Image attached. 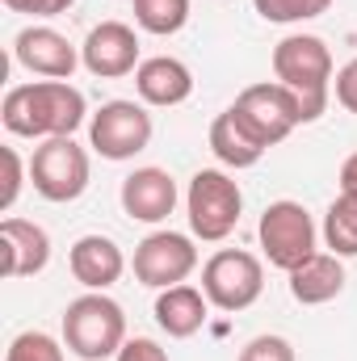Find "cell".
I'll use <instances>...</instances> for the list:
<instances>
[{
	"mask_svg": "<svg viewBox=\"0 0 357 361\" xmlns=\"http://www.w3.org/2000/svg\"><path fill=\"white\" fill-rule=\"evenodd\" d=\"M0 252H4V265L0 273L8 277V281H17V277H34V273L47 269V261H51V235L38 227V223H30V219H4L0 223Z\"/></svg>",
	"mask_w": 357,
	"mask_h": 361,
	"instance_id": "14",
	"label": "cell"
},
{
	"mask_svg": "<svg viewBox=\"0 0 357 361\" xmlns=\"http://www.w3.org/2000/svg\"><path fill=\"white\" fill-rule=\"evenodd\" d=\"M257 240H261L265 261L282 273L298 269L307 257L320 252V248H315V240H320L315 219L307 214L303 202H290V197L265 206V214H261V223H257Z\"/></svg>",
	"mask_w": 357,
	"mask_h": 361,
	"instance_id": "5",
	"label": "cell"
},
{
	"mask_svg": "<svg viewBox=\"0 0 357 361\" xmlns=\"http://www.w3.org/2000/svg\"><path fill=\"white\" fill-rule=\"evenodd\" d=\"M80 63L101 80H122L131 72H139V34L126 21H101L92 25L85 47H80Z\"/></svg>",
	"mask_w": 357,
	"mask_h": 361,
	"instance_id": "11",
	"label": "cell"
},
{
	"mask_svg": "<svg viewBox=\"0 0 357 361\" xmlns=\"http://www.w3.org/2000/svg\"><path fill=\"white\" fill-rule=\"evenodd\" d=\"M265 290V265L244 248H219L202 265V294L219 311H248Z\"/></svg>",
	"mask_w": 357,
	"mask_h": 361,
	"instance_id": "8",
	"label": "cell"
},
{
	"mask_svg": "<svg viewBox=\"0 0 357 361\" xmlns=\"http://www.w3.org/2000/svg\"><path fill=\"white\" fill-rule=\"evenodd\" d=\"M63 349L51 332H17L8 341V353L4 361H63Z\"/></svg>",
	"mask_w": 357,
	"mask_h": 361,
	"instance_id": "23",
	"label": "cell"
},
{
	"mask_svg": "<svg viewBox=\"0 0 357 361\" xmlns=\"http://www.w3.org/2000/svg\"><path fill=\"white\" fill-rule=\"evenodd\" d=\"M152 135V114L139 101H105L89 118V147L101 160H135L139 152H147Z\"/></svg>",
	"mask_w": 357,
	"mask_h": 361,
	"instance_id": "7",
	"label": "cell"
},
{
	"mask_svg": "<svg viewBox=\"0 0 357 361\" xmlns=\"http://www.w3.org/2000/svg\"><path fill=\"white\" fill-rule=\"evenodd\" d=\"M324 244L337 257H357V193H345L324 214Z\"/></svg>",
	"mask_w": 357,
	"mask_h": 361,
	"instance_id": "20",
	"label": "cell"
},
{
	"mask_svg": "<svg viewBox=\"0 0 357 361\" xmlns=\"http://www.w3.org/2000/svg\"><path fill=\"white\" fill-rule=\"evenodd\" d=\"M273 76L277 85L298 97L303 105V122L324 118L328 101H332V51L324 38L315 34H286L273 47Z\"/></svg>",
	"mask_w": 357,
	"mask_h": 361,
	"instance_id": "2",
	"label": "cell"
},
{
	"mask_svg": "<svg viewBox=\"0 0 357 361\" xmlns=\"http://www.w3.org/2000/svg\"><path fill=\"white\" fill-rule=\"evenodd\" d=\"M341 189H345V193H357V152L341 164Z\"/></svg>",
	"mask_w": 357,
	"mask_h": 361,
	"instance_id": "29",
	"label": "cell"
},
{
	"mask_svg": "<svg viewBox=\"0 0 357 361\" xmlns=\"http://www.w3.org/2000/svg\"><path fill=\"white\" fill-rule=\"evenodd\" d=\"M118 197H122V210L135 219V223H164L173 210H177V180L173 173H164V169H135L131 177L122 180V189H118Z\"/></svg>",
	"mask_w": 357,
	"mask_h": 361,
	"instance_id": "13",
	"label": "cell"
},
{
	"mask_svg": "<svg viewBox=\"0 0 357 361\" xmlns=\"http://www.w3.org/2000/svg\"><path fill=\"white\" fill-rule=\"evenodd\" d=\"M13 59L47 80H72V72L80 68V51L68 42V34L51 30V25H25L13 38Z\"/></svg>",
	"mask_w": 357,
	"mask_h": 361,
	"instance_id": "12",
	"label": "cell"
},
{
	"mask_svg": "<svg viewBox=\"0 0 357 361\" xmlns=\"http://www.w3.org/2000/svg\"><path fill=\"white\" fill-rule=\"evenodd\" d=\"M135 92H139L143 105L173 109V105H185L193 97V72H189V63H181L173 55L143 59L139 72H135Z\"/></svg>",
	"mask_w": 357,
	"mask_h": 361,
	"instance_id": "15",
	"label": "cell"
},
{
	"mask_svg": "<svg viewBox=\"0 0 357 361\" xmlns=\"http://www.w3.org/2000/svg\"><path fill=\"white\" fill-rule=\"evenodd\" d=\"M236 361H298V357H294V345H290L286 336L265 332V336H253V341L240 349Z\"/></svg>",
	"mask_w": 357,
	"mask_h": 361,
	"instance_id": "24",
	"label": "cell"
},
{
	"mask_svg": "<svg viewBox=\"0 0 357 361\" xmlns=\"http://www.w3.org/2000/svg\"><path fill=\"white\" fill-rule=\"evenodd\" d=\"M63 345L80 361L118 357V349L126 345V311L105 290H89L72 298L63 311Z\"/></svg>",
	"mask_w": 357,
	"mask_h": 361,
	"instance_id": "3",
	"label": "cell"
},
{
	"mask_svg": "<svg viewBox=\"0 0 357 361\" xmlns=\"http://www.w3.org/2000/svg\"><path fill=\"white\" fill-rule=\"evenodd\" d=\"M253 8L273 25H294V21L324 17L332 8V0H253Z\"/></svg>",
	"mask_w": 357,
	"mask_h": 361,
	"instance_id": "22",
	"label": "cell"
},
{
	"mask_svg": "<svg viewBox=\"0 0 357 361\" xmlns=\"http://www.w3.org/2000/svg\"><path fill=\"white\" fill-rule=\"evenodd\" d=\"M0 160H4V193H0V210L8 214V210L17 206V197H21V185H25V164H21V156H17L13 147H4V152H0Z\"/></svg>",
	"mask_w": 357,
	"mask_h": 361,
	"instance_id": "25",
	"label": "cell"
},
{
	"mask_svg": "<svg viewBox=\"0 0 357 361\" xmlns=\"http://www.w3.org/2000/svg\"><path fill=\"white\" fill-rule=\"evenodd\" d=\"M114 361H169V353H164L156 341L135 336V341H126V345L118 349V357H114Z\"/></svg>",
	"mask_w": 357,
	"mask_h": 361,
	"instance_id": "28",
	"label": "cell"
},
{
	"mask_svg": "<svg viewBox=\"0 0 357 361\" xmlns=\"http://www.w3.org/2000/svg\"><path fill=\"white\" fill-rule=\"evenodd\" d=\"M286 277H290V298L303 307H324L345 290V265L337 252H315Z\"/></svg>",
	"mask_w": 357,
	"mask_h": 361,
	"instance_id": "17",
	"label": "cell"
},
{
	"mask_svg": "<svg viewBox=\"0 0 357 361\" xmlns=\"http://www.w3.org/2000/svg\"><path fill=\"white\" fill-rule=\"evenodd\" d=\"M135 281L147 286V290H169V286H181L189 273L198 269V248L189 235L181 231H152L147 240L135 244Z\"/></svg>",
	"mask_w": 357,
	"mask_h": 361,
	"instance_id": "10",
	"label": "cell"
},
{
	"mask_svg": "<svg viewBox=\"0 0 357 361\" xmlns=\"http://www.w3.org/2000/svg\"><path fill=\"white\" fill-rule=\"evenodd\" d=\"M236 118L265 143V147H277L294 135V126H303V105L298 97L277 85V80H265V85H248V89L236 97Z\"/></svg>",
	"mask_w": 357,
	"mask_h": 361,
	"instance_id": "9",
	"label": "cell"
},
{
	"mask_svg": "<svg viewBox=\"0 0 357 361\" xmlns=\"http://www.w3.org/2000/svg\"><path fill=\"white\" fill-rule=\"evenodd\" d=\"M68 269L85 290H109L126 273V257L109 235H80L68 252Z\"/></svg>",
	"mask_w": 357,
	"mask_h": 361,
	"instance_id": "16",
	"label": "cell"
},
{
	"mask_svg": "<svg viewBox=\"0 0 357 361\" xmlns=\"http://www.w3.org/2000/svg\"><path fill=\"white\" fill-rule=\"evenodd\" d=\"M135 21H139V30H147L156 38H169V34L185 30L189 0H135Z\"/></svg>",
	"mask_w": 357,
	"mask_h": 361,
	"instance_id": "21",
	"label": "cell"
},
{
	"mask_svg": "<svg viewBox=\"0 0 357 361\" xmlns=\"http://www.w3.org/2000/svg\"><path fill=\"white\" fill-rule=\"evenodd\" d=\"M332 92H337V101H341L349 114H357V59H349V63L332 76Z\"/></svg>",
	"mask_w": 357,
	"mask_h": 361,
	"instance_id": "27",
	"label": "cell"
},
{
	"mask_svg": "<svg viewBox=\"0 0 357 361\" xmlns=\"http://www.w3.org/2000/svg\"><path fill=\"white\" fill-rule=\"evenodd\" d=\"M76 0H4V8H13V13H25V17H59V13H68Z\"/></svg>",
	"mask_w": 357,
	"mask_h": 361,
	"instance_id": "26",
	"label": "cell"
},
{
	"mask_svg": "<svg viewBox=\"0 0 357 361\" xmlns=\"http://www.w3.org/2000/svg\"><path fill=\"white\" fill-rule=\"evenodd\" d=\"M244 210V193L240 185L227 177L223 169H198L185 189V214H189V231L206 244H219L236 231Z\"/></svg>",
	"mask_w": 357,
	"mask_h": 361,
	"instance_id": "4",
	"label": "cell"
},
{
	"mask_svg": "<svg viewBox=\"0 0 357 361\" xmlns=\"http://www.w3.org/2000/svg\"><path fill=\"white\" fill-rule=\"evenodd\" d=\"M210 152H214V160L223 164V169H253V164H261V156H265L269 147L236 118V109H223L214 122H210Z\"/></svg>",
	"mask_w": 357,
	"mask_h": 361,
	"instance_id": "19",
	"label": "cell"
},
{
	"mask_svg": "<svg viewBox=\"0 0 357 361\" xmlns=\"http://www.w3.org/2000/svg\"><path fill=\"white\" fill-rule=\"evenodd\" d=\"M206 311H210V298H206L198 286H185V281L160 290V298H156V324H160V332H169L173 341H189L193 332H202Z\"/></svg>",
	"mask_w": 357,
	"mask_h": 361,
	"instance_id": "18",
	"label": "cell"
},
{
	"mask_svg": "<svg viewBox=\"0 0 357 361\" xmlns=\"http://www.w3.org/2000/svg\"><path fill=\"white\" fill-rule=\"evenodd\" d=\"M0 118H4L8 135L63 139V135L80 130V122L89 118V105L72 80H34V85H17L4 92Z\"/></svg>",
	"mask_w": 357,
	"mask_h": 361,
	"instance_id": "1",
	"label": "cell"
},
{
	"mask_svg": "<svg viewBox=\"0 0 357 361\" xmlns=\"http://www.w3.org/2000/svg\"><path fill=\"white\" fill-rule=\"evenodd\" d=\"M89 177H92L89 152L72 135L42 139L30 156V185L47 202H76L89 189Z\"/></svg>",
	"mask_w": 357,
	"mask_h": 361,
	"instance_id": "6",
	"label": "cell"
}]
</instances>
